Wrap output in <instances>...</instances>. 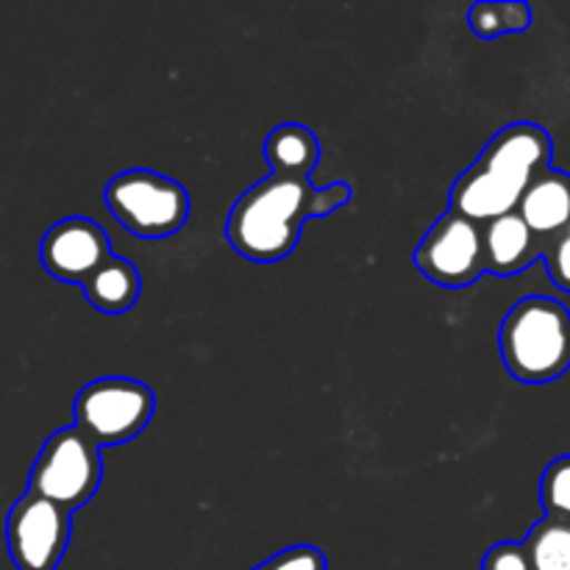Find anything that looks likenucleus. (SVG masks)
Here are the masks:
<instances>
[{
	"instance_id": "6e6552de",
	"label": "nucleus",
	"mask_w": 570,
	"mask_h": 570,
	"mask_svg": "<svg viewBox=\"0 0 570 570\" xmlns=\"http://www.w3.org/2000/svg\"><path fill=\"white\" fill-rule=\"evenodd\" d=\"M70 512L26 493L6 518V546L17 570H56L70 543Z\"/></svg>"
},
{
	"instance_id": "f3484780",
	"label": "nucleus",
	"mask_w": 570,
	"mask_h": 570,
	"mask_svg": "<svg viewBox=\"0 0 570 570\" xmlns=\"http://www.w3.org/2000/svg\"><path fill=\"white\" fill-rule=\"evenodd\" d=\"M254 570H328V566L326 557L315 546H293V549L278 551L276 557H271Z\"/></svg>"
},
{
	"instance_id": "aec40b11",
	"label": "nucleus",
	"mask_w": 570,
	"mask_h": 570,
	"mask_svg": "<svg viewBox=\"0 0 570 570\" xmlns=\"http://www.w3.org/2000/svg\"><path fill=\"white\" fill-rule=\"evenodd\" d=\"M348 200H351V187L345 181H334L323 189L315 187V195H312V206H309V217L332 215V212L343 209Z\"/></svg>"
},
{
	"instance_id": "6ab92c4d",
	"label": "nucleus",
	"mask_w": 570,
	"mask_h": 570,
	"mask_svg": "<svg viewBox=\"0 0 570 570\" xmlns=\"http://www.w3.org/2000/svg\"><path fill=\"white\" fill-rule=\"evenodd\" d=\"M543 259L546 265H549L551 282L560 289H566V293H570V228L546 248Z\"/></svg>"
},
{
	"instance_id": "423d86ee",
	"label": "nucleus",
	"mask_w": 570,
	"mask_h": 570,
	"mask_svg": "<svg viewBox=\"0 0 570 570\" xmlns=\"http://www.w3.org/2000/svg\"><path fill=\"white\" fill-rule=\"evenodd\" d=\"M156 412V395L148 384L126 376L95 379L72 404L76 429H81L100 449L122 445L137 438Z\"/></svg>"
},
{
	"instance_id": "f03ea898",
	"label": "nucleus",
	"mask_w": 570,
	"mask_h": 570,
	"mask_svg": "<svg viewBox=\"0 0 570 570\" xmlns=\"http://www.w3.org/2000/svg\"><path fill=\"white\" fill-rule=\"evenodd\" d=\"M315 187L301 178L273 176L239 195L226 223V237L250 262H278L295 250L309 217Z\"/></svg>"
},
{
	"instance_id": "ddd939ff",
	"label": "nucleus",
	"mask_w": 570,
	"mask_h": 570,
	"mask_svg": "<svg viewBox=\"0 0 570 570\" xmlns=\"http://www.w3.org/2000/svg\"><path fill=\"white\" fill-rule=\"evenodd\" d=\"M81 289L89 304L104 315H126L139 301L142 282H139V273L131 262L111 256Z\"/></svg>"
},
{
	"instance_id": "1a4fd4ad",
	"label": "nucleus",
	"mask_w": 570,
	"mask_h": 570,
	"mask_svg": "<svg viewBox=\"0 0 570 570\" xmlns=\"http://www.w3.org/2000/svg\"><path fill=\"white\" fill-rule=\"evenodd\" d=\"M111 243L89 217H65L48 228L39 245L42 267L59 282L87 284L111 259Z\"/></svg>"
},
{
	"instance_id": "20e7f679",
	"label": "nucleus",
	"mask_w": 570,
	"mask_h": 570,
	"mask_svg": "<svg viewBox=\"0 0 570 570\" xmlns=\"http://www.w3.org/2000/svg\"><path fill=\"white\" fill-rule=\"evenodd\" d=\"M104 200L117 223L142 239L170 237L189 215L187 189L154 170L120 173L106 184Z\"/></svg>"
},
{
	"instance_id": "39448f33",
	"label": "nucleus",
	"mask_w": 570,
	"mask_h": 570,
	"mask_svg": "<svg viewBox=\"0 0 570 570\" xmlns=\"http://www.w3.org/2000/svg\"><path fill=\"white\" fill-rule=\"evenodd\" d=\"M100 479H104L100 445L81 429L70 426L45 440L28 476V493L42 495L72 512L98 493Z\"/></svg>"
},
{
	"instance_id": "0eeeda50",
	"label": "nucleus",
	"mask_w": 570,
	"mask_h": 570,
	"mask_svg": "<svg viewBox=\"0 0 570 570\" xmlns=\"http://www.w3.org/2000/svg\"><path fill=\"white\" fill-rule=\"evenodd\" d=\"M415 267L449 289H462L488 273L484 226L456 212H445L415 248Z\"/></svg>"
},
{
	"instance_id": "dca6fc26",
	"label": "nucleus",
	"mask_w": 570,
	"mask_h": 570,
	"mask_svg": "<svg viewBox=\"0 0 570 570\" xmlns=\"http://www.w3.org/2000/svg\"><path fill=\"white\" fill-rule=\"evenodd\" d=\"M540 504L546 518L570 527V454L557 456L540 479Z\"/></svg>"
},
{
	"instance_id": "2eb2a0df",
	"label": "nucleus",
	"mask_w": 570,
	"mask_h": 570,
	"mask_svg": "<svg viewBox=\"0 0 570 570\" xmlns=\"http://www.w3.org/2000/svg\"><path fill=\"white\" fill-rule=\"evenodd\" d=\"M534 570H570V527L543 518L523 540Z\"/></svg>"
},
{
	"instance_id": "9b49d317",
	"label": "nucleus",
	"mask_w": 570,
	"mask_h": 570,
	"mask_svg": "<svg viewBox=\"0 0 570 570\" xmlns=\"http://www.w3.org/2000/svg\"><path fill=\"white\" fill-rule=\"evenodd\" d=\"M518 215L527 220V226L532 228L540 237V243L549 248L557 237L570 228V176L562 170H549L540 173L532 184H529L527 195H523L521 206H518Z\"/></svg>"
},
{
	"instance_id": "7ed1b4c3",
	"label": "nucleus",
	"mask_w": 570,
	"mask_h": 570,
	"mask_svg": "<svg viewBox=\"0 0 570 570\" xmlns=\"http://www.w3.org/2000/svg\"><path fill=\"white\" fill-rule=\"evenodd\" d=\"M501 360L523 384H549L570 367V312L560 301L532 295L507 312L499 332Z\"/></svg>"
},
{
	"instance_id": "9d476101",
	"label": "nucleus",
	"mask_w": 570,
	"mask_h": 570,
	"mask_svg": "<svg viewBox=\"0 0 570 570\" xmlns=\"http://www.w3.org/2000/svg\"><path fill=\"white\" fill-rule=\"evenodd\" d=\"M484 254H488V273L507 278L543 259L546 245L518 212H510L484 223Z\"/></svg>"
},
{
	"instance_id": "4468645a",
	"label": "nucleus",
	"mask_w": 570,
	"mask_h": 570,
	"mask_svg": "<svg viewBox=\"0 0 570 570\" xmlns=\"http://www.w3.org/2000/svg\"><path fill=\"white\" fill-rule=\"evenodd\" d=\"M532 9L521 0H479L468 9V22H471L473 33L482 39L521 33L532 26Z\"/></svg>"
},
{
	"instance_id": "a211bd4d",
	"label": "nucleus",
	"mask_w": 570,
	"mask_h": 570,
	"mask_svg": "<svg viewBox=\"0 0 570 570\" xmlns=\"http://www.w3.org/2000/svg\"><path fill=\"white\" fill-rule=\"evenodd\" d=\"M482 570H534L523 543H499L484 554Z\"/></svg>"
},
{
	"instance_id": "f8f14e48",
	"label": "nucleus",
	"mask_w": 570,
	"mask_h": 570,
	"mask_svg": "<svg viewBox=\"0 0 570 570\" xmlns=\"http://www.w3.org/2000/svg\"><path fill=\"white\" fill-rule=\"evenodd\" d=\"M265 156L273 176L309 181L317 161H321V145H317L312 128L301 126V122H284L267 134Z\"/></svg>"
},
{
	"instance_id": "f257e3e1",
	"label": "nucleus",
	"mask_w": 570,
	"mask_h": 570,
	"mask_svg": "<svg viewBox=\"0 0 570 570\" xmlns=\"http://www.w3.org/2000/svg\"><path fill=\"white\" fill-rule=\"evenodd\" d=\"M554 145L546 128L534 122H512L501 128L479 159L456 178L451 189V212L476 223H490L518 212L529 184L549 170Z\"/></svg>"
}]
</instances>
